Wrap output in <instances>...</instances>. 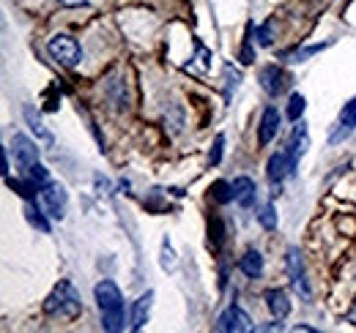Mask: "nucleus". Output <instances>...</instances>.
<instances>
[{
  "label": "nucleus",
  "instance_id": "obj_1",
  "mask_svg": "<svg viewBox=\"0 0 356 333\" xmlns=\"http://www.w3.org/2000/svg\"><path fill=\"white\" fill-rule=\"evenodd\" d=\"M96 306L102 311V328L107 333L124 331V295L115 287V282L104 279L96 284Z\"/></svg>",
  "mask_w": 356,
  "mask_h": 333
},
{
  "label": "nucleus",
  "instance_id": "obj_2",
  "mask_svg": "<svg viewBox=\"0 0 356 333\" xmlns=\"http://www.w3.org/2000/svg\"><path fill=\"white\" fill-rule=\"evenodd\" d=\"M44 311L49 317H63V320H74L83 311V300L80 292L74 290L72 282H58V287L49 292L44 300Z\"/></svg>",
  "mask_w": 356,
  "mask_h": 333
},
{
  "label": "nucleus",
  "instance_id": "obj_3",
  "mask_svg": "<svg viewBox=\"0 0 356 333\" xmlns=\"http://www.w3.org/2000/svg\"><path fill=\"white\" fill-rule=\"evenodd\" d=\"M47 52L55 63H60L63 69H74L80 60H83V46L74 42L69 33H55L49 44H47Z\"/></svg>",
  "mask_w": 356,
  "mask_h": 333
},
{
  "label": "nucleus",
  "instance_id": "obj_4",
  "mask_svg": "<svg viewBox=\"0 0 356 333\" xmlns=\"http://www.w3.org/2000/svg\"><path fill=\"white\" fill-rule=\"evenodd\" d=\"M288 276H291V284L293 290L299 292L302 300H310L312 298V287H310V279H307V268H305V259L296 246L288 249Z\"/></svg>",
  "mask_w": 356,
  "mask_h": 333
},
{
  "label": "nucleus",
  "instance_id": "obj_5",
  "mask_svg": "<svg viewBox=\"0 0 356 333\" xmlns=\"http://www.w3.org/2000/svg\"><path fill=\"white\" fill-rule=\"evenodd\" d=\"M39 203L44 205V210L52 216V219H63L66 216V205H69V197H66V191H63V186H58V183H47L44 189L39 191Z\"/></svg>",
  "mask_w": 356,
  "mask_h": 333
},
{
  "label": "nucleus",
  "instance_id": "obj_6",
  "mask_svg": "<svg viewBox=\"0 0 356 333\" xmlns=\"http://www.w3.org/2000/svg\"><path fill=\"white\" fill-rule=\"evenodd\" d=\"M293 172H296V164H293V159H291L288 148L277 151V153L268 159L266 175H268V180H271V186H274V189H280V183H282L288 175H293Z\"/></svg>",
  "mask_w": 356,
  "mask_h": 333
},
{
  "label": "nucleus",
  "instance_id": "obj_7",
  "mask_svg": "<svg viewBox=\"0 0 356 333\" xmlns=\"http://www.w3.org/2000/svg\"><path fill=\"white\" fill-rule=\"evenodd\" d=\"M214 328L220 333H247L252 331V320L238 306H227L222 314H220V320H217Z\"/></svg>",
  "mask_w": 356,
  "mask_h": 333
},
{
  "label": "nucleus",
  "instance_id": "obj_8",
  "mask_svg": "<svg viewBox=\"0 0 356 333\" xmlns=\"http://www.w3.org/2000/svg\"><path fill=\"white\" fill-rule=\"evenodd\" d=\"M11 148H14V162H17L19 169H28L31 164L39 162V148H36V142L28 139L25 134H14Z\"/></svg>",
  "mask_w": 356,
  "mask_h": 333
},
{
  "label": "nucleus",
  "instance_id": "obj_9",
  "mask_svg": "<svg viewBox=\"0 0 356 333\" xmlns=\"http://www.w3.org/2000/svg\"><path fill=\"white\" fill-rule=\"evenodd\" d=\"M356 131V96L343 107V112H340V121H337V128L332 131V137H329V142L332 145H337V142H343V139H348L351 134Z\"/></svg>",
  "mask_w": 356,
  "mask_h": 333
},
{
  "label": "nucleus",
  "instance_id": "obj_10",
  "mask_svg": "<svg viewBox=\"0 0 356 333\" xmlns=\"http://www.w3.org/2000/svg\"><path fill=\"white\" fill-rule=\"evenodd\" d=\"M258 80H261V87L266 90L268 96H280V93L288 87V83H291V77H288L280 66H266V69H261Z\"/></svg>",
  "mask_w": 356,
  "mask_h": 333
},
{
  "label": "nucleus",
  "instance_id": "obj_11",
  "mask_svg": "<svg viewBox=\"0 0 356 333\" xmlns=\"http://www.w3.org/2000/svg\"><path fill=\"white\" fill-rule=\"evenodd\" d=\"M280 123H282V115L277 112V107H266L264 115H261V126H258V142H261V145H268V142L277 137Z\"/></svg>",
  "mask_w": 356,
  "mask_h": 333
},
{
  "label": "nucleus",
  "instance_id": "obj_12",
  "mask_svg": "<svg viewBox=\"0 0 356 333\" xmlns=\"http://www.w3.org/2000/svg\"><path fill=\"white\" fill-rule=\"evenodd\" d=\"M255 197H258L255 180H250V178H244V175L233 180V203H238L241 208H252V205H255Z\"/></svg>",
  "mask_w": 356,
  "mask_h": 333
},
{
  "label": "nucleus",
  "instance_id": "obj_13",
  "mask_svg": "<svg viewBox=\"0 0 356 333\" xmlns=\"http://www.w3.org/2000/svg\"><path fill=\"white\" fill-rule=\"evenodd\" d=\"M307 145H310V134H307V126L299 123L291 134V142H288V153L293 159V164L299 166V159L307 153Z\"/></svg>",
  "mask_w": 356,
  "mask_h": 333
},
{
  "label": "nucleus",
  "instance_id": "obj_14",
  "mask_svg": "<svg viewBox=\"0 0 356 333\" xmlns=\"http://www.w3.org/2000/svg\"><path fill=\"white\" fill-rule=\"evenodd\" d=\"M151 303H154V292L148 290L145 295H140L134 300L132 309V331H140L145 323H148V314H151Z\"/></svg>",
  "mask_w": 356,
  "mask_h": 333
},
{
  "label": "nucleus",
  "instance_id": "obj_15",
  "mask_svg": "<svg viewBox=\"0 0 356 333\" xmlns=\"http://www.w3.org/2000/svg\"><path fill=\"white\" fill-rule=\"evenodd\" d=\"M266 306L277 320H285V317H288V311H291V300H288L285 290H268L266 292Z\"/></svg>",
  "mask_w": 356,
  "mask_h": 333
},
{
  "label": "nucleus",
  "instance_id": "obj_16",
  "mask_svg": "<svg viewBox=\"0 0 356 333\" xmlns=\"http://www.w3.org/2000/svg\"><path fill=\"white\" fill-rule=\"evenodd\" d=\"M238 268H241V273H244V276H250V279H258V276L264 273V257H261V251L250 249L247 254H244V257H241Z\"/></svg>",
  "mask_w": 356,
  "mask_h": 333
},
{
  "label": "nucleus",
  "instance_id": "obj_17",
  "mask_svg": "<svg viewBox=\"0 0 356 333\" xmlns=\"http://www.w3.org/2000/svg\"><path fill=\"white\" fill-rule=\"evenodd\" d=\"M22 115H25V121H28V126H31V131L42 139V142H47V145H52V134L47 131V126H44V121H42V115L33 110V107H25L22 110Z\"/></svg>",
  "mask_w": 356,
  "mask_h": 333
},
{
  "label": "nucleus",
  "instance_id": "obj_18",
  "mask_svg": "<svg viewBox=\"0 0 356 333\" xmlns=\"http://www.w3.org/2000/svg\"><path fill=\"white\" fill-rule=\"evenodd\" d=\"M42 203H36V200H31L28 203V208H25V216H28V221L36 227V230H42V232H49V221L44 219V213H42Z\"/></svg>",
  "mask_w": 356,
  "mask_h": 333
},
{
  "label": "nucleus",
  "instance_id": "obj_19",
  "mask_svg": "<svg viewBox=\"0 0 356 333\" xmlns=\"http://www.w3.org/2000/svg\"><path fill=\"white\" fill-rule=\"evenodd\" d=\"M22 172H25V178H28V180H31V183H33L39 191L44 189L47 183H52V180H49V172H47V166H42L39 162H36V164H31L28 169H22Z\"/></svg>",
  "mask_w": 356,
  "mask_h": 333
},
{
  "label": "nucleus",
  "instance_id": "obj_20",
  "mask_svg": "<svg viewBox=\"0 0 356 333\" xmlns=\"http://www.w3.org/2000/svg\"><path fill=\"white\" fill-rule=\"evenodd\" d=\"M209 244L217 251L225 246V224L220 219H211V224H209Z\"/></svg>",
  "mask_w": 356,
  "mask_h": 333
},
{
  "label": "nucleus",
  "instance_id": "obj_21",
  "mask_svg": "<svg viewBox=\"0 0 356 333\" xmlns=\"http://www.w3.org/2000/svg\"><path fill=\"white\" fill-rule=\"evenodd\" d=\"M302 115H305V96H302V93H293L291 101H288V118H291L293 123H299Z\"/></svg>",
  "mask_w": 356,
  "mask_h": 333
},
{
  "label": "nucleus",
  "instance_id": "obj_22",
  "mask_svg": "<svg viewBox=\"0 0 356 333\" xmlns=\"http://www.w3.org/2000/svg\"><path fill=\"white\" fill-rule=\"evenodd\" d=\"M225 99H230V90H236L238 87V83H241V71L238 69H233L230 63L225 66Z\"/></svg>",
  "mask_w": 356,
  "mask_h": 333
},
{
  "label": "nucleus",
  "instance_id": "obj_23",
  "mask_svg": "<svg viewBox=\"0 0 356 333\" xmlns=\"http://www.w3.org/2000/svg\"><path fill=\"white\" fill-rule=\"evenodd\" d=\"M258 221H261V227H264V230H277V213H274V205H271V203L261 208Z\"/></svg>",
  "mask_w": 356,
  "mask_h": 333
},
{
  "label": "nucleus",
  "instance_id": "obj_24",
  "mask_svg": "<svg viewBox=\"0 0 356 333\" xmlns=\"http://www.w3.org/2000/svg\"><path fill=\"white\" fill-rule=\"evenodd\" d=\"M214 200L217 203H230L233 200V183H225V180H217L214 183Z\"/></svg>",
  "mask_w": 356,
  "mask_h": 333
},
{
  "label": "nucleus",
  "instance_id": "obj_25",
  "mask_svg": "<svg viewBox=\"0 0 356 333\" xmlns=\"http://www.w3.org/2000/svg\"><path fill=\"white\" fill-rule=\"evenodd\" d=\"M252 22L247 25V39H244V46H241V63H252L255 60V49H252Z\"/></svg>",
  "mask_w": 356,
  "mask_h": 333
},
{
  "label": "nucleus",
  "instance_id": "obj_26",
  "mask_svg": "<svg viewBox=\"0 0 356 333\" xmlns=\"http://www.w3.org/2000/svg\"><path fill=\"white\" fill-rule=\"evenodd\" d=\"M162 268H165V271H173V268H176V254H173V246H170L168 238L162 241Z\"/></svg>",
  "mask_w": 356,
  "mask_h": 333
},
{
  "label": "nucleus",
  "instance_id": "obj_27",
  "mask_svg": "<svg viewBox=\"0 0 356 333\" xmlns=\"http://www.w3.org/2000/svg\"><path fill=\"white\" fill-rule=\"evenodd\" d=\"M222 148H225V137L220 134L217 139H214V148H211V153H209V164H220L222 162Z\"/></svg>",
  "mask_w": 356,
  "mask_h": 333
},
{
  "label": "nucleus",
  "instance_id": "obj_28",
  "mask_svg": "<svg viewBox=\"0 0 356 333\" xmlns=\"http://www.w3.org/2000/svg\"><path fill=\"white\" fill-rule=\"evenodd\" d=\"M271 28H274L271 19H268L266 25L258 28V44H261V46H271V42H274V39H271Z\"/></svg>",
  "mask_w": 356,
  "mask_h": 333
},
{
  "label": "nucleus",
  "instance_id": "obj_29",
  "mask_svg": "<svg viewBox=\"0 0 356 333\" xmlns=\"http://www.w3.org/2000/svg\"><path fill=\"white\" fill-rule=\"evenodd\" d=\"M195 46H197V63H200V69H209V66H211V52L200 42L195 44Z\"/></svg>",
  "mask_w": 356,
  "mask_h": 333
},
{
  "label": "nucleus",
  "instance_id": "obj_30",
  "mask_svg": "<svg viewBox=\"0 0 356 333\" xmlns=\"http://www.w3.org/2000/svg\"><path fill=\"white\" fill-rule=\"evenodd\" d=\"M329 44H315V46H307V49H302V52H293V60L299 63V60H305V58H310L315 52H321V49H326Z\"/></svg>",
  "mask_w": 356,
  "mask_h": 333
},
{
  "label": "nucleus",
  "instance_id": "obj_31",
  "mask_svg": "<svg viewBox=\"0 0 356 333\" xmlns=\"http://www.w3.org/2000/svg\"><path fill=\"white\" fill-rule=\"evenodd\" d=\"M63 8H77V6H86L88 0H58Z\"/></svg>",
  "mask_w": 356,
  "mask_h": 333
},
{
  "label": "nucleus",
  "instance_id": "obj_32",
  "mask_svg": "<svg viewBox=\"0 0 356 333\" xmlns=\"http://www.w3.org/2000/svg\"><path fill=\"white\" fill-rule=\"evenodd\" d=\"M3 175H8V151H3Z\"/></svg>",
  "mask_w": 356,
  "mask_h": 333
}]
</instances>
